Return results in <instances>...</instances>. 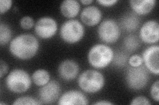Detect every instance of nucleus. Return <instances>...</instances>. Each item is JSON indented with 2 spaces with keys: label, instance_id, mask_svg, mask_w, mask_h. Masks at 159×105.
Masks as SVG:
<instances>
[{
  "label": "nucleus",
  "instance_id": "obj_1",
  "mask_svg": "<svg viewBox=\"0 0 159 105\" xmlns=\"http://www.w3.org/2000/svg\"><path fill=\"white\" fill-rule=\"evenodd\" d=\"M39 42L33 35L20 34L14 38L9 43V51L13 57L25 61L32 59L37 53Z\"/></svg>",
  "mask_w": 159,
  "mask_h": 105
},
{
  "label": "nucleus",
  "instance_id": "obj_2",
  "mask_svg": "<svg viewBox=\"0 0 159 105\" xmlns=\"http://www.w3.org/2000/svg\"><path fill=\"white\" fill-rule=\"evenodd\" d=\"M114 57L113 49L105 44H96L91 47L88 54L89 64L97 69H103L112 63Z\"/></svg>",
  "mask_w": 159,
  "mask_h": 105
},
{
  "label": "nucleus",
  "instance_id": "obj_3",
  "mask_svg": "<svg viewBox=\"0 0 159 105\" xmlns=\"http://www.w3.org/2000/svg\"><path fill=\"white\" fill-rule=\"evenodd\" d=\"M31 79L27 72L23 69L15 68L6 78L7 88L15 93L26 92L31 86Z\"/></svg>",
  "mask_w": 159,
  "mask_h": 105
},
{
  "label": "nucleus",
  "instance_id": "obj_4",
  "mask_svg": "<svg viewBox=\"0 0 159 105\" xmlns=\"http://www.w3.org/2000/svg\"><path fill=\"white\" fill-rule=\"evenodd\" d=\"M79 87L84 91L95 93L101 91L105 84L103 75L96 70H87L83 72L78 79Z\"/></svg>",
  "mask_w": 159,
  "mask_h": 105
},
{
  "label": "nucleus",
  "instance_id": "obj_5",
  "mask_svg": "<svg viewBox=\"0 0 159 105\" xmlns=\"http://www.w3.org/2000/svg\"><path fill=\"white\" fill-rule=\"evenodd\" d=\"M84 35L82 24L76 19H70L64 22L60 29V36L62 40L69 44L80 42Z\"/></svg>",
  "mask_w": 159,
  "mask_h": 105
},
{
  "label": "nucleus",
  "instance_id": "obj_6",
  "mask_svg": "<svg viewBox=\"0 0 159 105\" xmlns=\"http://www.w3.org/2000/svg\"><path fill=\"white\" fill-rule=\"evenodd\" d=\"M149 80V74L145 66L129 67L125 75V81L128 87L133 90L145 88Z\"/></svg>",
  "mask_w": 159,
  "mask_h": 105
},
{
  "label": "nucleus",
  "instance_id": "obj_7",
  "mask_svg": "<svg viewBox=\"0 0 159 105\" xmlns=\"http://www.w3.org/2000/svg\"><path fill=\"white\" fill-rule=\"evenodd\" d=\"M98 35L101 41L107 44L115 43L121 36V29L115 20L107 18L99 24Z\"/></svg>",
  "mask_w": 159,
  "mask_h": 105
},
{
  "label": "nucleus",
  "instance_id": "obj_8",
  "mask_svg": "<svg viewBox=\"0 0 159 105\" xmlns=\"http://www.w3.org/2000/svg\"><path fill=\"white\" fill-rule=\"evenodd\" d=\"M58 30V24L53 18L43 17L34 24V32L38 37L47 39L52 38Z\"/></svg>",
  "mask_w": 159,
  "mask_h": 105
},
{
  "label": "nucleus",
  "instance_id": "obj_9",
  "mask_svg": "<svg viewBox=\"0 0 159 105\" xmlns=\"http://www.w3.org/2000/svg\"><path fill=\"white\" fill-rule=\"evenodd\" d=\"M61 93V85L56 80H51L39 89V96L43 104H51L58 101Z\"/></svg>",
  "mask_w": 159,
  "mask_h": 105
},
{
  "label": "nucleus",
  "instance_id": "obj_10",
  "mask_svg": "<svg viewBox=\"0 0 159 105\" xmlns=\"http://www.w3.org/2000/svg\"><path fill=\"white\" fill-rule=\"evenodd\" d=\"M141 40L147 44H155L159 39V24L155 20H149L143 24L139 32Z\"/></svg>",
  "mask_w": 159,
  "mask_h": 105
},
{
  "label": "nucleus",
  "instance_id": "obj_11",
  "mask_svg": "<svg viewBox=\"0 0 159 105\" xmlns=\"http://www.w3.org/2000/svg\"><path fill=\"white\" fill-rule=\"evenodd\" d=\"M159 46L152 45L145 49L142 59L145 67L149 72L156 76L159 74Z\"/></svg>",
  "mask_w": 159,
  "mask_h": 105
},
{
  "label": "nucleus",
  "instance_id": "obj_12",
  "mask_svg": "<svg viewBox=\"0 0 159 105\" xmlns=\"http://www.w3.org/2000/svg\"><path fill=\"white\" fill-rule=\"evenodd\" d=\"M80 71L78 63L73 60H65L59 64L58 72L60 77L65 81H72L75 79Z\"/></svg>",
  "mask_w": 159,
  "mask_h": 105
},
{
  "label": "nucleus",
  "instance_id": "obj_13",
  "mask_svg": "<svg viewBox=\"0 0 159 105\" xmlns=\"http://www.w3.org/2000/svg\"><path fill=\"white\" fill-rule=\"evenodd\" d=\"M88 99L83 93L77 90H70L63 93L58 99V104L74 105L88 104Z\"/></svg>",
  "mask_w": 159,
  "mask_h": 105
},
{
  "label": "nucleus",
  "instance_id": "obj_14",
  "mask_svg": "<svg viewBox=\"0 0 159 105\" xmlns=\"http://www.w3.org/2000/svg\"><path fill=\"white\" fill-rule=\"evenodd\" d=\"M81 21L88 26H94L100 22L102 13L98 7L89 6L84 8L80 14Z\"/></svg>",
  "mask_w": 159,
  "mask_h": 105
},
{
  "label": "nucleus",
  "instance_id": "obj_15",
  "mask_svg": "<svg viewBox=\"0 0 159 105\" xmlns=\"http://www.w3.org/2000/svg\"><path fill=\"white\" fill-rule=\"evenodd\" d=\"M156 3V0H131L129 2L131 9L138 15H144L151 13Z\"/></svg>",
  "mask_w": 159,
  "mask_h": 105
},
{
  "label": "nucleus",
  "instance_id": "obj_16",
  "mask_svg": "<svg viewBox=\"0 0 159 105\" xmlns=\"http://www.w3.org/2000/svg\"><path fill=\"white\" fill-rule=\"evenodd\" d=\"M60 10L64 17L73 18L80 11V4L77 0H64L61 4Z\"/></svg>",
  "mask_w": 159,
  "mask_h": 105
},
{
  "label": "nucleus",
  "instance_id": "obj_17",
  "mask_svg": "<svg viewBox=\"0 0 159 105\" xmlns=\"http://www.w3.org/2000/svg\"><path fill=\"white\" fill-rule=\"evenodd\" d=\"M140 24V18L135 13H127L121 17V28L127 32L136 30Z\"/></svg>",
  "mask_w": 159,
  "mask_h": 105
},
{
  "label": "nucleus",
  "instance_id": "obj_18",
  "mask_svg": "<svg viewBox=\"0 0 159 105\" xmlns=\"http://www.w3.org/2000/svg\"><path fill=\"white\" fill-rule=\"evenodd\" d=\"M50 74L44 69H39L32 75V81L37 86L42 87L50 82Z\"/></svg>",
  "mask_w": 159,
  "mask_h": 105
},
{
  "label": "nucleus",
  "instance_id": "obj_19",
  "mask_svg": "<svg viewBox=\"0 0 159 105\" xmlns=\"http://www.w3.org/2000/svg\"><path fill=\"white\" fill-rule=\"evenodd\" d=\"M123 44L127 51L133 52L140 47V40L135 35L130 34L124 39Z\"/></svg>",
  "mask_w": 159,
  "mask_h": 105
},
{
  "label": "nucleus",
  "instance_id": "obj_20",
  "mask_svg": "<svg viewBox=\"0 0 159 105\" xmlns=\"http://www.w3.org/2000/svg\"><path fill=\"white\" fill-rule=\"evenodd\" d=\"M12 30L7 24L1 22L0 24V44L4 46L11 41Z\"/></svg>",
  "mask_w": 159,
  "mask_h": 105
},
{
  "label": "nucleus",
  "instance_id": "obj_21",
  "mask_svg": "<svg viewBox=\"0 0 159 105\" xmlns=\"http://www.w3.org/2000/svg\"><path fill=\"white\" fill-rule=\"evenodd\" d=\"M129 61L128 55L123 52H118L116 55L114 54L112 63L113 64L118 67H123L127 64Z\"/></svg>",
  "mask_w": 159,
  "mask_h": 105
},
{
  "label": "nucleus",
  "instance_id": "obj_22",
  "mask_svg": "<svg viewBox=\"0 0 159 105\" xmlns=\"http://www.w3.org/2000/svg\"><path fill=\"white\" fill-rule=\"evenodd\" d=\"M41 102H39L35 99H34L31 97H19L17 99L15 100V101L13 103V105H19V104H32V105H37V104H42Z\"/></svg>",
  "mask_w": 159,
  "mask_h": 105
},
{
  "label": "nucleus",
  "instance_id": "obj_23",
  "mask_svg": "<svg viewBox=\"0 0 159 105\" xmlns=\"http://www.w3.org/2000/svg\"><path fill=\"white\" fill-rule=\"evenodd\" d=\"M34 25V20L32 17L29 16L23 17L20 20V26L25 30L31 29Z\"/></svg>",
  "mask_w": 159,
  "mask_h": 105
},
{
  "label": "nucleus",
  "instance_id": "obj_24",
  "mask_svg": "<svg viewBox=\"0 0 159 105\" xmlns=\"http://www.w3.org/2000/svg\"><path fill=\"white\" fill-rule=\"evenodd\" d=\"M151 95L154 101H159V81L157 80L151 87Z\"/></svg>",
  "mask_w": 159,
  "mask_h": 105
},
{
  "label": "nucleus",
  "instance_id": "obj_25",
  "mask_svg": "<svg viewBox=\"0 0 159 105\" xmlns=\"http://www.w3.org/2000/svg\"><path fill=\"white\" fill-rule=\"evenodd\" d=\"M129 64L131 67H137L143 64V59L142 57L138 55H134L129 59Z\"/></svg>",
  "mask_w": 159,
  "mask_h": 105
},
{
  "label": "nucleus",
  "instance_id": "obj_26",
  "mask_svg": "<svg viewBox=\"0 0 159 105\" xmlns=\"http://www.w3.org/2000/svg\"><path fill=\"white\" fill-rule=\"evenodd\" d=\"M131 105H151V103L148 101V99L144 96H138L132 99L130 103Z\"/></svg>",
  "mask_w": 159,
  "mask_h": 105
},
{
  "label": "nucleus",
  "instance_id": "obj_27",
  "mask_svg": "<svg viewBox=\"0 0 159 105\" xmlns=\"http://www.w3.org/2000/svg\"><path fill=\"white\" fill-rule=\"evenodd\" d=\"M13 4L12 0H1L0 1V13L3 14L8 11Z\"/></svg>",
  "mask_w": 159,
  "mask_h": 105
},
{
  "label": "nucleus",
  "instance_id": "obj_28",
  "mask_svg": "<svg viewBox=\"0 0 159 105\" xmlns=\"http://www.w3.org/2000/svg\"><path fill=\"white\" fill-rule=\"evenodd\" d=\"M9 71L7 64L2 59L0 61V78H2L5 75H6Z\"/></svg>",
  "mask_w": 159,
  "mask_h": 105
},
{
  "label": "nucleus",
  "instance_id": "obj_29",
  "mask_svg": "<svg viewBox=\"0 0 159 105\" xmlns=\"http://www.w3.org/2000/svg\"><path fill=\"white\" fill-rule=\"evenodd\" d=\"M97 2L103 7H109L114 6L118 2V1L117 0H98Z\"/></svg>",
  "mask_w": 159,
  "mask_h": 105
},
{
  "label": "nucleus",
  "instance_id": "obj_30",
  "mask_svg": "<svg viewBox=\"0 0 159 105\" xmlns=\"http://www.w3.org/2000/svg\"><path fill=\"white\" fill-rule=\"evenodd\" d=\"M93 104H96V105H111V104H113V103L110 102V101H106V100H102V101H98L97 102L93 103Z\"/></svg>",
  "mask_w": 159,
  "mask_h": 105
},
{
  "label": "nucleus",
  "instance_id": "obj_31",
  "mask_svg": "<svg viewBox=\"0 0 159 105\" xmlns=\"http://www.w3.org/2000/svg\"><path fill=\"white\" fill-rule=\"evenodd\" d=\"M93 2V0H81L80 2L82 3L83 5H85V6H89V5L92 3Z\"/></svg>",
  "mask_w": 159,
  "mask_h": 105
}]
</instances>
